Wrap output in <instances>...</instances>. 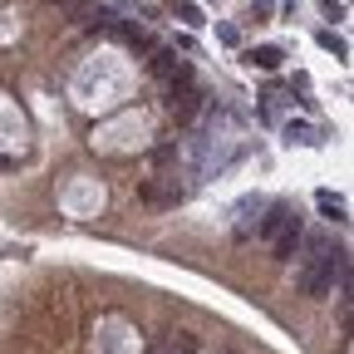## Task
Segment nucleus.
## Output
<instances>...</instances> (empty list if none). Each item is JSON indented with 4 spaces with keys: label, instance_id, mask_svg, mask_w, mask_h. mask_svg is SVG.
<instances>
[{
    "label": "nucleus",
    "instance_id": "nucleus-1",
    "mask_svg": "<svg viewBox=\"0 0 354 354\" xmlns=\"http://www.w3.org/2000/svg\"><path fill=\"white\" fill-rule=\"evenodd\" d=\"M300 241H305V227H300V216H295L290 227H286V232L271 241V256H276V261H290V256L300 251Z\"/></svg>",
    "mask_w": 354,
    "mask_h": 354
},
{
    "label": "nucleus",
    "instance_id": "nucleus-8",
    "mask_svg": "<svg viewBox=\"0 0 354 354\" xmlns=\"http://www.w3.org/2000/svg\"><path fill=\"white\" fill-rule=\"evenodd\" d=\"M221 354H236V349H221Z\"/></svg>",
    "mask_w": 354,
    "mask_h": 354
},
{
    "label": "nucleus",
    "instance_id": "nucleus-3",
    "mask_svg": "<svg viewBox=\"0 0 354 354\" xmlns=\"http://www.w3.org/2000/svg\"><path fill=\"white\" fill-rule=\"evenodd\" d=\"M153 74L167 79L172 88H177V84H187V64H183V55H158V59H153Z\"/></svg>",
    "mask_w": 354,
    "mask_h": 354
},
{
    "label": "nucleus",
    "instance_id": "nucleus-4",
    "mask_svg": "<svg viewBox=\"0 0 354 354\" xmlns=\"http://www.w3.org/2000/svg\"><path fill=\"white\" fill-rule=\"evenodd\" d=\"M162 354H197V335H177Z\"/></svg>",
    "mask_w": 354,
    "mask_h": 354
},
{
    "label": "nucleus",
    "instance_id": "nucleus-2",
    "mask_svg": "<svg viewBox=\"0 0 354 354\" xmlns=\"http://www.w3.org/2000/svg\"><path fill=\"white\" fill-rule=\"evenodd\" d=\"M295 216H300V212H295V207H286V202H281V207H271V212H266V221H261V236H266V241H276Z\"/></svg>",
    "mask_w": 354,
    "mask_h": 354
},
{
    "label": "nucleus",
    "instance_id": "nucleus-7",
    "mask_svg": "<svg viewBox=\"0 0 354 354\" xmlns=\"http://www.w3.org/2000/svg\"><path fill=\"white\" fill-rule=\"evenodd\" d=\"M55 6H69V0H55Z\"/></svg>",
    "mask_w": 354,
    "mask_h": 354
},
{
    "label": "nucleus",
    "instance_id": "nucleus-6",
    "mask_svg": "<svg viewBox=\"0 0 354 354\" xmlns=\"http://www.w3.org/2000/svg\"><path fill=\"white\" fill-rule=\"evenodd\" d=\"M320 207H325V212H330V216H335V221H344V207H339V202H335V197H330V192H325V197H320Z\"/></svg>",
    "mask_w": 354,
    "mask_h": 354
},
{
    "label": "nucleus",
    "instance_id": "nucleus-5",
    "mask_svg": "<svg viewBox=\"0 0 354 354\" xmlns=\"http://www.w3.org/2000/svg\"><path fill=\"white\" fill-rule=\"evenodd\" d=\"M251 64H261V69H276V64H281V50H251Z\"/></svg>",
    "mask_w": 354,
    "mask_h": 354
}]
</instances>
